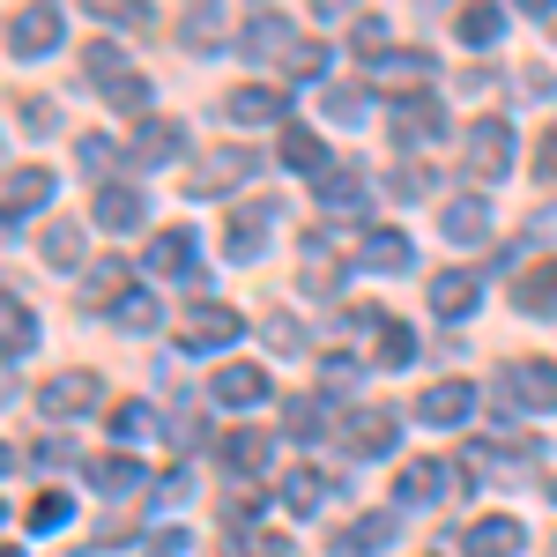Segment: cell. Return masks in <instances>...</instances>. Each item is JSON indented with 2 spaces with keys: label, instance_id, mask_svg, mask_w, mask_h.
I'll return each instance as SVG.
<instances>
[{
  "label": "cell",
  "instance_id": "6da1fadb",
  "mask_svg": "<svg viewBox=\"0 0 557 557\" xmlns=\"http://www.w3.org/2000/svg\"><path fill=\"white\" fill-rule=\"evenodd\" d=\"M83 67H89V83H97V97H104V104H120V112H141V104H149V75H134L127 52H120L112 38L89 45Z\"/></svg>",
  "mask_w": 557,
  "mask_h": 557
},
{
  "label": "cell",
  "instance_id": "7a4b0ae2",
  "mask_svg": "<svg viewBox=\"0 0 557 557\" xmlns=\"http://www.w3.org/2000/svg\"><path fill=\"white\" fill-rule=\"evenodd\" d=\"M461 164H469V178H483V186L506 178V172H513V127H506V120H475Z\"/></svg>",
  "mask_w": 557,
  "mask_h": 557
},
{
  "label": "cell",
  "instance_id": "3957f363",
  "mask_svg": "<svg viewBox=\"0 0 557 557\" xmlns=\"http://www.w3.org/2000/svg\"><path fill=\"white\" fill-rule=\"evenodd\" d=\"M97 372H52V380L38 386V417H52V424H67V417H89L97 409Z\"/></svg>",
  "mask_w": 557,
  "mask_h": 557
},
{
  "label": "cell",
  "instance_id": "277c9868",
  "mask_svg": "<svg viewBox=\"0 0 557 557\" xmlns=\"http://www.w3.org/2000/svg\"><path fill=\"white\" fill-rule=\"evenodd\" d=\"M60 30H67L60 8H15V15H8V52H15V60H38V52L60 45Z\"/></svg>",
  "mask_w": 557,
  "mask_h": 557
},
{
  "label": "cell",
  "instance_id": "5b68a950",
  "mask_svg": "<svg viewBox=\"0 0 557 557\" xmlns=\"http://www.w3.org/2000/svg\"><path fill=\"white\" fill-rule=\"evenodd\" d=\"M238 335H246V320H238L231 305H201V312L178 327V349H186V357H201V349H231Z\"/></svg>",
  "mask_w": 557,
  "mask_h": 557
},
{
  "label": "cell",
  "instance_id": "8992f818",
  "mask_svg": "<svg viewBox=\"0 0 557 557\" xmlns=\"http://www.w3.org/2000/svg\"><path fill=\"white\" fill-rule=\"evenodd\" d=\"M394 438H401V424H394L386 409H349V417H343V446L357 454V461H380V454H394Z\"/></svg>",
  "mask_w": 557,
  "mask_h": 557
},
{
  "label": "cell",
  "instance_id": "52a82bcc",
  "mask_svg": "<svg viewBox=\"0 0 557 557\" xmlns=\"http://www.w3.org/2000/svg\"><path fill=\"white\" fill-rule=\"evenodd\" d=\"M469 409H475V386L469 380H431L424 394H417V417L438 431H454V424H469Z\"/></svg>",
  "mask_w": 557,
  "mask_h": 557
},
{
  "label": "cell",
  "instance_id": "ba28073f",
  "mask_svg": "<svg viewBox=\"0 0 557 557\" xmlns=\"http://www.w3.org/2000/svg\"><path fill=\"white\" fill-rule=\"evenodd\" d=\"M506 394H513L520 409H557V364H543V357H520V364H506Z\"/></svg>",
  "mask_w": 557,
  "mask_h": 557
},
{
  "label": "cell",
  "instance_id": "9c48e42d",
  "mask_svg": "<svg viewBox=\"0 0 557 557\" xmlns=\"http://www.w3.org/2000/svg\"><path fill=\"white\" fill-rule=\"evenodd\" d=\"M438 231H446V246H483L491 238V201L483 194H454L438 209Z\"/></svg>",
  "mask_w": 557,
  "mask_h": 557
},
{
  "label": "cell",
  "instance_id": "30bf717a",
  "mask_svg": "<svg viewBox=\"0 0 557 557\" xmlns=\"http://www.w3.org/2000/svg\"><path fill=\"white\" fill-rule=\"evenodd\" d=\"M238 45H246V60H290L305 38L290 30V15H253V23L238 30Z\"/></svg>",
  "mask_w": 557,
  "mask_h": 557
},
{
  "label": "cell",
  "instance_id": "8fae6325",
  "mask_svg": "<svg viewBox=\"0 0 557 557\" xmlns=\"http://www.w3.org/2000/svg\"><path fill=\"white\" fill-rule=\"evenodd\" d=\"M238 178H253V149H215V157H201V172H194V186L186 194H231Z\"/></svg>",
  "mask_w": 557,
  "mask_h": 557
},
{
  "label": "cell",
  "instance_id": "7c38bea8",
  "mask_svg": "<svg viewBox=\"0 0 557 557\" xmlns=\"http://www.w3.org/2000/svg\"><path fill=\"white\" fill-rule=\"evenodd\" d=\"M372 89H409V97H431V60H424V52H386V60H372Z\"/></svg>",
  "mask_w": 557,
  "mask_h": 557
},
{
  "label": "cell",
  "instance_id": "4fadbf2b",
  "mask_svg": "<svg viewBox=\"0 0 557 557\" xmlns=\"http://www.w3.org/2000/svg\"><path fill=\"white\" fill-rule=\"evenodd\" d=\"M475 298H483V275H469V268H446V275L431 283V312H438V320H469Z\"/></svg>",
  "mask_w": 557,
  "mask_h": 557
},
{
  "label": "cell",
  "instance_id": "5bb4252c",
  "mask_svg": "<svg viewBox=\"0 0 557 557\" xmlns=\"http://www.w3.org/2000/svg\"><path fill=\"white\" fill-rule=\"evenodd\" d=\"M209 394L223 409H253V401H268V372H260V364H223L209 380Z\"/></svg>",
  "mask_w": 557,
  "mask_h": 557
},
{
  "label": "cell",
  "instance_id": "9a60e30c",
  "mask_svg": "<svg viewBox=\"0 0 557 557\" xmlns=\"http://www.w3.org/2000/svg\"><path fill=\"white\" fill-rule=\"evenodd\" d=\"M194 260H201V238H194L186 223L157 231V246H149V268H157V275H194Z\"/></svg>",
  "mask_w": 557,
  "mask_h": 557
},
{
  "label": "cell",
  "instance_id": "2e32d148",
  "mask_svg": "<svg viewBox=\"0 0 557 557\" xmlns=\"http://www.w3.org/2000/svg\"><path fill=\"white\" fill-rule=\"evenodd\" d=\"M268 231H275V201H246V209L231 215V238H223V246H231V260H253Z\"/></svg>",
  "mask_w": 557,
  "mask_h": 557
},
{
  "label": "cell",
  "instance_id": "e0dca14e",
  "mask_svg": "<svg viewBox=\"0 0 557 557\" xmlns=\"http://www.w3.org/2000/svg\"><path fill=\"white\" fill-rule=\"evenodd\" d=\"M127 298H134V290H127V268H120V260H97V268H89V283H83V305L120 320V305H127Z\"/></svg>",
  "mask_w": 557,
  "mask_h": 557
},
{
  "label": "cell",
  "instance_id": "ac0fdd59",
  "mask_svg": "<svg viewBox=\"0 0 557 557\" xmlns=\"http://www.w3.org/2000/svg\"><path fill=\"white\" fill-rule=\"evenodd\" d=\"M520 543H528V528H520L513 513H491L469 528V557H513Z\"/></svg>",
  "mask_w": 557,
  "mask_h": 557
},
{
  "label": "cell",
  "instance_id": "d6986e66",
  "mask_svg": "<svg viewBox=\"0 0 557 557\" xmlns=\"http://www.w3.org/2000/svg\"><path fill=\"white\" fill-rule=\"evenodd\" d=\"M45 201H52V172H38V164L30 172H8V231H23V215L45 209Z\"/></svg>",
  "mask_w": 557,
  "mask_h": 557
},
{
  "label": "cell",
  "instance_id": "ffe728a7",
  "mask_svg": "<svg viewBox=\"0 0 557 557\" xmlns=\"http://www.w3.org/2000/svg\"><path fill=\"white\" fill-rule=\"evenodd\" d=\"M223 112H231V120H238V127H275V120H283V89H231V104H223Z\"/></svg>",
  "mask_w": 557,
  "mask_h": 557
},
{
  "label": "cell",
  "instance_id": "44dd1931",
  "mask_svg": "<svg viewBox=\"0 0 557 557\" xmlns=\"http://www.w3.org/2000/svg\"><path fill=\"white\" fill-rule=\"evenodd\" d=\"M357 260H364V268H380V275H409V238H401V231H364V246H357Z\"/></svg>",
  "mask_w": 557,
  "mask_h": 557
},
{
  "label": "cell",
  "instance_id": "7402d4cb",
  "mask_svg": "<svg viewBox=\"0 0 557 557\" xmlns=\"http://www.w3.org/2000/svg\"><path fill=\"white\" fill-rule=\"evenodd\" d=\"M215 454H223V469H238V475H260V469H268V454H275V446H268V431H223V446H215Z\"/></svg>",
  "mask_w": 557,
  "mask_h": 557
},
{
  "label": "cell",
  "instance_id": "603a6c76",
  "mask_svg": "<svg viewBox=\"0 0 557 557\" xmlns=\"http://www.w3.org/2000/svg\"><path fill=\"white\" fill-rule=\"evenodd\" d=\"M178 149H186V134H178L172 120H141V127H134V164H172Z\"/></svg>",
  "mask_w": 557,
  "mask_h": 557
},
{
  "label": "cell",
  "instance_id": "cb8c5ba5",
  "mask_svg": "<svg viewBox=\"0 0 557 557\" xmlns=\"http://www.w3.org/2000/svg\"><path fill=\"white\" fill-rule=\"evenodd\" d=\"M89 215H97L104 231H134V223H141V194H134V186H97Z\"/></svg>",
  "mask_w": 557,
  "mask_h": 557
},
{
  "label": "cell",
  "instance_id": "d4e9b609",
  "mask_svg": "<svg viewBox=\"0 0 557 557\" xmlns=\"http://www.w3.org/2000/svg\"><path fill=\"white\" fill-rule=\"evenodd\" d=\"M446 491H454V469H446V461H409V469H401V498H409V506H431V498H446Z\"/></svg>",
  "mask_w": 557,
  "mask_h": 557
},
{
  "label": "cell",
  "instance_id": "484cf974",
  "mask_svg": "<svg viewBox=\"0 0 557 557\" xmlns=\"http://www.w3.org/2000/svg\"><path fill=\"white\" fill-rule=\"evenodd\" d=\"M372 97H380V89H364V83H335L320 112H327L335 127H364V120H372Z\"/></svg>",
  "mask_w": 557,
  "mask_h": 557
},
{
  "label": "cell",
  "instance_id": "4316f807",
  "mask_svg": "<svg viewBox=\"0 0 557 557\" xmlns=\"http://www.w3.org/2000/svg\"><path fill=\"white\" fill-rule=\"evenodd\" d=\"M513 305H520V312H557V260H535V268L520 275Z\"/></svg>",
  "mask_w": 557,
  "mask_h": 557
},
{
  "label": "cell",
  "instance_id": "83f0119b",
  "mask_svg": "<svg viewBox=\"0 0 557 557\" xmlns=\"http://www.w3.org/2000/svg\"><path fill=\"white\" fill-rule=\"evenodd\" d=\"M0 327H8V364H23V357H30V343H38L30 305H23V298H0Z\"/></svg>",
  "mask_w": 557,
  "mask_h": 557
},
{
  "label": "cell",
  "instance_id": "f1b7e54d",
  "mask_svg": "<svg viewBox=\"0 0 557 557\" xmlns=\"http://www.w3.org/2000/svg\"><path fill=\"white\" fill-rule=\"evenodd\" d=\"M454 38L461 45H498L506 38V8H461V15H454Z\"/></svg>",
  "mask_w": 557,
  "mask_h": 557
},
{
  "label": "cell",
  "instance_id": "f546056e",
  "mask_svg": "<svg viewBox=\"0 0 557 557\" xmlns=\"http://www.w3.org/2000/svg\"><path fill=\"white\" fill-rule=\"evenodd\" d=\"M283 506H290V513H320V506H327V475L320 469H290L283 475Z\"/></svg>",
  "mask_w": 557,
  "mask_h": 557
},
{
  "label": "cell",
  "instance_id": "4dcf8cb0",
  "mask_svg": "<svg viewBox=\"0 0 557 557\" xmlns=\"http://www.w3.org/2000/svg\"><path fill=\"white\" fill-rule=\"evenodd\" d=\"M89 483H97L104 498H120V491L141 483V461H127V454H97V461H89Z\"/></svg>",
  "mask_w": 557,
  "mask_h": 557
},
{
  "label": "cell",
  "instance_id": "1f68e13d",
  "mask_svg": "<svg viewBox=\"0 0 557 557\" xmlns=\"http://www.w3.org/2000/svg\"><path fill=\"white\" fill-rule=\"evenodd\" d=\"M178 38L194 45V52H215V45L231 38V23H223V8H194V15L178 23Z\"/></svg>",
  "mask_w": 557,
  "mask_h": 557
},
{
  "label": "cell",
  "instance_id": "d6a6232c",
  "mask_svg": "<svg viewBox=\"0 0 557 557\" xmlns=\"http://www.w3.org/2000/svg\"><path fill=\"white\" fill-rule=\"evenodd\" d=\"M320 201L343 209V215H357V209H364V178L349 172V164H343V172H320Z\"/></svg>",
  "mask_w": 557,
  "mask_h": 557
},
{
  "label": "cell",
  "instance_id": "836d02e7",
  "mask_svg": "<svg viewBox=\"0 0 557 557\" xmlns=\"http://www.w3.org/2000/svg\"><path fill=\"white\" fill-rule=\"evenodd\" d=\"M394 134H401V141H424V134H438V97H409V104L394 112Z\"/></svg>",
  "mask_w": 557,
  "mask_h": 557
},
{
  "label": "cell",
  "instance_id": "e575fe53",
  "mask_svg": "<svg viewBox=\"0 0 557 557\" xmlns=\"http://www.w3.org/2000/svg\"><path fill=\"white\" fill-rule=\"evenodd\" d=\"M67 513H75V498H67V491H38V498H30V535H52V528H67Z\"/></svg>",
  "mask_w": 557,
  "mask_h": 557
},
{
  "label": "cell",
  "instance_id": "d590c367",
  "mask_svg": "<svg viewBox=\"0 0 557 557\" xmlns=\"http://www.w3.org/2000/svg\"><path fill=\"white\" fill-rule=\"evenodd\" d=\"M380 543H394V520H386V513H364V520L343 535V557H372Z\"/></svg>",
  "mask_w": 557,
  "mask_h": 557
},
{
  "label": "cell",
  "instance_id": "8d00e7d4",
  "mask_svg": "<svg viewBox=\"0 0 557 557\" xmlns=\"http://www.w3.org/2000/svg\"><path fill=\"white\" fill-rule=\"evenodd\" d=\"M283 164H290V172H327V149H320V134L290 127V134H283Z\"/></svg>",
  "mask_w": 557,
  "mask_h": 557
},
{
  "label": "cell",
  "instance_id": "74e56055",
  "mask_svg": "<svg viewBox=\"0 0 557 557\" xmlns=\"http://www.w3.org/2000/svg\"><path fill=\"white\" fill-rule=\"evenodd\" d=\"M283 550H290V543H283L275 528H246L238 543H223V557H283Z\"/></svg>",
  "mask_w": 557,
  "mask_h": 557
},
{
  "label": "cell",
  "instance_id": "f35d334b",
  "mask_svg": "<svg viewBox=\"0 0 557 557\" xmlns=\"http://www.w3.org/2000/svg\"><path fill=\"white\" fill-rule=\"evenodd\" d=\"M45 260H52V268H75V260H83V231H75V223H52V231H45Z\"/></svg>",
  "mask_w": 557,
  "mask_h": 557
},
{
  "label": "cell",
  "instance_id": "ab89813d",
  "mask_svg": "<svg viewBox=\"0 0 557 557\" xmlns=\"http://www.w3.org/2000/svg\"><path fill=\"white\" fill-rule=\"evenodd\" d=\"M349 45H357L364 60H386V23L380 15H357V23H349Z\"/></svg>",
  "mask_w": 557,
  "mask_h": 557
},
{
  "label": "cell",
  "instance_id": "60d3db41",
  "mask_svg": "<svg viewBox=\"0 0 557 557\" xmlns=\"http://www.w3.org/2000/svg\"><path fill=\"white\" fill-rule=\"evenodd\" d=\"M409 349H417V343H409V327H401V320H386V327H380V364H386V372H394V364H409Z\"/></svg>",
  "mask_w": 557,
  "mask_h": 557
},
{
  "label": "cell",
  "instance_id": "b9f144b4",
  "mask_svg": "<svg viewBox=\"0 0 557 557\" xmlns=\"http://www.w3.org/2000/svg\"><path fill=\"white\" fill-rule=\"evenodd\" d=\"M320 417H327V409H320V394H298V401H290V431H298V438H320Z\"/></svg>",
  "mask_w": 557,
  "mask_h": 557
},
{
  "label": "cell",
  "instance_id": "7bdbcfd3",
  "mask_svg": "<svg viewBox=\"0 0 557 557\" xmlns=\"http://www.w3.org/2000/svg\"><path fill=\"white\" fill-rule=\"evenodd\" d=\"M149 424H157V417H149V401H120V409H112V431H120V438H141Z\"/></svg>",
  "mask_w": 557,
  "mask_h": 557
},
{
  "label": "cell",
  "instance_id": "ee69618b",
  "mask_svg": "<svg viewBox=\"0 0 557 557\" xmlns=\"http://www.w3.org/2000/svg\"><path fill=\"white\" fill-rule=\"evenodd\" d=\"M335 283H343V260H305V290H312V298H320V290H335Z\"/></svg>",
  "mask_w": 557,
  "mask_h": 557
},
{
  "label": "cell",
  "instance_id": "f6af8a7d",
  "mask_svg": "<svg viewBox=\"0 0 557 557\" xmlns=\"http://www.w3.org/2000/svg\"><path fill=\"white\" fill-rule=\"evenodd\" d=\"M149 557H194V535L186 528H157L149 535Z\"/></svg>",
  "mask_w": 557,
  "mask_h": 557
},
{
  "label": "cell",
  "instance_id": "bcb514c9",
  "mask_svg": "<svg viewBox=\"0 0 557 557\" xmlns=\"http://www.w3.org/2000/svg\"><path fill=\"white\" fill-rule=\"evenodd\" d=\"M431 186V172L424 164H401V172H394V186H386V194H394V201H417V194H424Z\"/></svg>",
  "mask_w": 557,
  "mask_h": 557
},
{
  "label": "cell",
  "instance_id": "7dc6e473",
  "mask_svg": "<svg viewBox=\"0 0 557 557\" xmlns=\"http://www.w3.org/2000/svg\"><path fill=\"white\" fill-rule=\"evenodd\" d=\"M283 67H290V75H320V67H327V45H312V38H305L298 52L283 60Z\"/></svg>",
  "mask_w": 557,
  "mask_h": 557
},
{
  "label": "cell",
  "instance_id": "c3c4849f",
  "mask_svg": "<svg viewBox=\"0 0 557 557\" xmlns=\"http://www.w3.org/2000/svg\"><path fill=\"white\" fill-rule=\"evenodd\" d=\"M15 120H23L30 134H52V104H45V97H23V104H15Z\"/></svg>",
  "mask_w": 557,
  "mask_h": 557
},
{
  "label": "cell",
  "instance_id": "681fc988",
  "mask_svg": "<svg viewBox=\"0 0 557 557\" xmlns=\"http://www.w3.org/2000/svg\"><path fill=\"white\" fill-rule=\"evenodd\" d=\"M535 178H543V186H557V127L543 134V149H535Z\"/></svg>",
  "mask_w": 557,
  "mask_h": 557
},
{
  "label": "cell",
  "instance_id": "f907efd6",
  "mask_svg": "<svg viewBox=\"0 0 557 557\" xmlns=\"http://www.w3.org/2000/svg\"><path fill=\"white\" fill-rule=\"evenodd\" d=\"M120 327H157V305H149V298H127V305H120Z\"/></svg>",
  "mask_w": 557,
  "mask_h": 557
},
{
  "label": "cell",
  "instance_id": "816d5d0a",
  "mask_svg": "<svg viewBox=\"0 0 557 557\" xmlns=\"http://www.w3.org/2000/svg\"><path fill=\"white\" fill-rule=\"evenodd\" d=\"M550 498H557V475H550Z\"/></svg>",
  "mask_w": 557,
  "mask_h": 557
},
{
  "label": "cell",
  "instance_id": "f5cc1de1",
  "mask_svg": "<svg viewBox=\"0 0 557 557\" xmlns=\"http://www.w3.org/2000/svg\"><path fill=\"white\" fill-rule=\"evenodd\" d=\"M550 557H557V543H550Z\"/></svg>",
  "mask_w": 557,
  "mask_h": 557
},
{
  "label": "cell",
  "instance_id": "db71d44e",
  "mask_svg": "<svg viewBox=\"0 0 557 557\" xmlns=\"http://www.w3.org/2000/svg\"><path fill=\"white\" fill-rule=\"evenodd\" d=\"M550 30H557V23H550Z\"/></svg>",
  "mask_w": 557,
  "mask_h": 557
}]
</instances>
